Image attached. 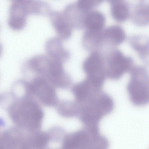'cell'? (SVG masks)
<instances>
[{
    "instance_id": "4",
    "label": "cell",
    "mask_w": 149,
    "mask_h": 149,
    "mask_svg": "<svg viewBox=\"0 0 149 149\" xmlns=\"http://www.w3.org/2000/svg\"><path fill=\"white\" fill-rule=\"evenodd\" d=\"M31 78L30 80H22L25 91L43 105L55 107L59 101L56 88L42 77L34 76Z\"/></svg>"
},
{
    "instance_id": "1",
    "label": "cell",
    "mask_w": 149,
    "mask_h": 149,
    "mask_svg": "<svg viewBox=\"0 0 149 149\" xmlns=\"http://www.w3.org/2000/svg\"><path fill=\"white\" fill-rule=\"evenodd\" d=\"M74 98L78 107L77 116L87 126H99L102 119L114 109L111 96L88 81L78 87Z\"/></svg>"
},
{
    "instance_id": "12",
    "label": "cell",
    "mask_w": 149,
    "mask_h": 149,
    "mask_svg": "<svg viewBox=\"0 0 149 149\" xmlns=\"http://www.w3.org/2000/svg\"><path fill=\"white\" fill-rule=\"evenodd\" d=\"M104 45L116 46L125 40L126 34L123 28L118 25H113L107 27L102 31Z\"/></svg>"
},
{
    "instance_id": "17",
    "label": "cell",
    "mask_w": 149,
    "mask_h": 149,
    "mask_svg": "<svg viewBox=\"0 0 149 149\" xmlns=\"http://www.w3.org/2000/svg\"><path fill=\"white\" fill-rule=\"evenodd\" d=\"M55 107L57 112L62 116L71 117L77 116L78 106L74 101H59Z\"/></svg>"
},
{
    "instance_id": "14",
    "label": "cell",
    "mask_w": 149,
    "mask_h": 149,
    "mask_svg": "<svg viewBox=\"0 0 149 149\" xmlns=\"http://www.w3.org/2000/svg\"><path fill=\"white\" fill-rule=\"evenodd\" d=\"M102 31L86 29L82 38V45L85 49L91 52L99 50L104 45Z\"/></svg>"
},
{
    "instance_id": "10",
    "label": "cell",
    "mask_w": 149,
    "mask_h": 149,
    "mask_svg": "<svg viewBox=\"0 0 149 149\" xmlns=\"http://www.w3.org/2000/svg\"><path fill=\"white\" fill-rule=\"evenodd\" d=\"M49 15L58 37L62 40H66L70 38L72 35V28L62 12L58 10L51 11Z\"/></svg>"
},
{
    "instance_id": "16",
    "label": "cell",
    "mask_w": 149,
    "mask_h": 149,
    "mask_svg": "<svg viewBox=\"0 0 149 149\" xmlns=\"http://www.w3.org/2000/svg\"><path fill=\"white\" fill-rule=\"evenodd\" d=\"M105 22V17L101 12L92 10L87 14L85 17L84 28L92 30L102 31Z\"/></svg>"
},
{
    "instance_id": "15",
    "label": "cell",
    "mask_w": 149,
    "mask_h": 149,
    "mask_svg": "<svg viewBox=\"0 0 149 149\" xmlns=\"http://www.w3.org/2000/svg\"><path fill=\"white\" fill-rule=\"evenodd\" d=\"M108 1L110 5L111 15L115 20L123 22L130 17V7L126 1L122 0H111Z\"/></svg>"
},
{
    "instance_id": "3",
    "label": "cell",
    "mask_w": 149,
    "mask_h": 149,
    "mask_svg": "<svg viewBox=\"0 0 149 149\" xmlns=\"http://www.w3.org/2000/svg\"><path fill=\"white\" fill-rule=\"evenodd\" d=\"M130 77L127 89L130 99L134 105L144 106L149 102V75L144 66H134L130 71Z\"/></svg>"
},
{
    "instance_id": "8",
    "label": "cell",
    "mask_w": 149,
    "mask_h": 149,
    "mask_svg": "<svg viewBox=\"0 0 149 149\" xmlns=\"http://www.w3.org/2000/svg\"><path fill=\"white\" fill-rule=\"evenodd\" d=\"M89 12L83 9L75 2L66 5L62 13L72 28L81 29L84 28L85 19Z\"/></svg>"
},
{
    "instance_id": "13",
    "label": "cell",
    "mask_w": 149,
    "mask_h": 149,
    "mask_svg": "<svg viewBox=\"0 0 149 149\" xmlns=\"http://www.w3.org/2000/svg\"><path fill=\"white\" fill-rule=\"evenodd\" d=\"M128 42L137 52L140 59L145 63H148V38L142 34L133 35L129 37Z\"/></svg>"
},
{
    "instance_id": "7",
    "label": "cell",
    "mask_w": 149,
    "mask_h": 149,
    "mask_svg": "<svg viewBox=\"0 0 149 149\" xmlns=\"http://www.w3.org/2000/svg\"><path fill=\"white\" fill-rule=\"evenodd\" d=\"M28 14L25 0L13 1L9 8V26L15 30L22 29L26 25Z\"/></svg>"
},
{
    "instance_id": "6",
    "label": "cell",
    "mask_w": 149,
    "mask_h": 149,
    "mask_svg": "<svg viewBox=\"0 0 149 149\" xmlns=\"http://www.w3.org/2000/svg\"><path fill=\"white\" fill-rule=\"evenodd\" d=\"M82 68L90 82L102 88L107 78L104 56L99 50L91 52L84 61Z\"/></svg>"
},
{
    "instance_id": "18",
    "label": "cell",
    "mask_w": 149,
    "mask_h": 149,
    "mask_svg": "<svg viewBox=\"0 0 149 149\" xmlns=\"http://www.w3.org/2000/svg\"><path fill=\"white\" fill-rule=\"evenodd\" d=\"M102 1L98 0H78L76 2L80 8L89 12L99 5Z\"/></svg>"
},
{
    "instance_id": "2",
    "label": "cell",
    "mask_w": 149,
    "mask_h": 149,
    "mask_svg": "<svg viewBox=\"0 0 149 149\" xmlns=\"http://www.w3.org/2000/svg\"><path fill=\"white\" fill-rule=\"evenodd\" d=\"M13 99L7 108L10 118L22 129H31L40 124L44 116L39 103L33 96L24 92L11 94Z\"/></svg>"
},
{
    "instance_id": "9",
    "label": "cell",
    "mask_w": 149,
    "mask_h": 149,
    "mask_svg": "<svg viewBox=\"0 0 149 149\" xmlns=\"http://www.w3.org/2000/svg\"><path fill=\"white\" fill-rule=\"evenodd\" d=\"M45 47L48 56L53 59L63 63L70 57V52L64 47L62 39L58 37L49 38L45 42Z\"/></svg>"
},
{
    "instance_id": "5",
    "label": "cell",
    "mask_w": 149,
    "mask_h": 149,
    "mask_svg": "<svg viewBox=\"0 0 149 149\" xmlns=\"http://www.w3.org/2000/svg\"><path fill=\"white\" fill-rule=\"evenodd\" d=\"M104 55L106 77L110 79H119L134 66L132 58L125 55L118 49H111Z\"/></svg>"
},
{
    "instance_id": "19",
    "label": "cell",
    "mask_w": 149,
    "mask_h": 149,
    "mask_svg": "<svg viewBox=\"0 0 149 149\" xmlns=\"http://www.w3.org/2000/svg\"><path fill=\"white\" fill-rule=\"evenodd\" d=\"M2 50V47L1 44L0 43V56L1 54Z\"/></svg>"
},
{
    "instance_id": "11",
    "label": "cell",
    "mask_w": 149,
    "mask_h": 149,
    "mask_svg": "<svg viewBox=\"0 0 149 149\" xmlns=\"http://www.w3.org/2000/svg\"><path fill=\"white\" fill-rule=\"evenodd\" d=\"M149 5L145 0H140L133 5L130 17L133 23L140 26L148 25L149 22Z\"/></svg>"
}]
</instances>
